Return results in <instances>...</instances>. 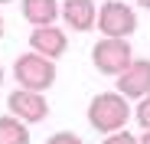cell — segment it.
I'll return each mask as SVG.
<instances>
[{
  "label": "cell",
  "instance_id": "cell-1",
  "mask_svg": "<svg viewBox=\"0 0 150 144\" xmlns=\"http://www.w3.org/2000/svg\"><path fill=\"white\" fill-rule=\"evenodd\" d=\"M131 118V98L114 88V92H101L88 102V125L98 131V134H114V131H124Z\"/></svg>",
  "mask_w": 150,
  "mask_h": 144
},
{
  "label": "cell",
  "instance_id": "cell-2",
  "mask_svg": "<svg viewBox=\"0 0 150 144\" xmlns=\"http://www.w3.org/2000/svg\"><path fill=\"white\" fill-rule=\"evenodd\" d=\"M13 79L20 88H30V92H46L49 85L56 82V59H46L39 53H23L13 62Z\"/></svg>",
  "mask_w": 150,
  "mask_h": 144
},
{
  "label": "cell",
  "instance_id": "cell-3",
  "mask_svg": "<svg viewBox=\"0 0 150 144\" xmlns=\"http://www.w3.org/2000/svg\"><path fill=\"white\" fill-rule=\"evenodd\" d=\"M134 62V49L127 39H114V36H101L91 49V66L101 72V76H121L124 69Z\"/></svg>",
  "mask_w": 150,
  "mask_h": 144
},
{
  "label": "cell",
  "instance_id": "cell-4",
  "mask_svg": "<svg viewBox=\"0 0 150 144\" xmlns=\"http://www.w3.org/2000/svg\"><path fill=\"white\" fill-rule=\"evenodd\" d=\"M95 30L101 36H114V39H127L137 30V13L134 7H127L124 0H105L98 7V23Z\"/></svg>",
  "mask_w": 150,
  "mask_h": 144
},
{
  "label": "cell",
  "instance_id": "cell-5",
  "mask_svg": "<svg viewBox=\"0 0 150 144\" xmlns=\"http://www.w3.org/2000/svg\"><path fill=\"white\" fill-rule=\"evenodd\" d=\"M7 108H10L13 118H20V121H26V125L46 121V115H49L46 95L42 92H30V88H20V85L7 95Z\"/></svg>",
  "mask_w": 150,
  "mask_h": 144
},
{
  "label": "cell",
  "instance_id": "cell-6",
  "mask_svg": "<svg viewBox=\"0 0 150 144\" xmlns=\"http://www.w3.org/2000/svg\"><path fill=\"white\" fill-rule=\"evenodd\" d=\"M114 82H117V92L124 98L140 102L144 95H150V59H134Z\"/></svg>",
  "mask_w": 150,
  "mask_h": 144
},
{
  "label": "cell",
  "instance_id": "cell-7",
  "mask_svg": "<svg viewBox=\"0 0 150 144\" xmlns=\"http://www.w3.org/2000/svg\"><path fill=\"white\" fill-rule=\"evenodd\" d=\"M30 49L39 53V56H46V59H59V56H65V49H69V36H65L62 26H33V33H30Z\"/></svg>",
  "mask_w": 150,
  "mask_h": 144
},
{
  "label": "cell",
  "instance_id": "cell-8",
  "mask_svg": "<svg viewBox=\"0 0 150 144\" xmlns=\"http://www.w3.org/2000/svg\"><path fill=\"white\" fill-rule=\"evenodd\" d=\"M62 20L75 33H88L98 23V7L95 0H62Z\"/></svg>",
  "mask_w": 150,
  "mask_h": 144
},
{
  "label": "cell",
  "instance_id": "cell-9",
  "mask_svg": "<svg viewBox=\"0 0 150 144\" xmlns=\"http://www.w3.org/2000/svg\"><path fill=\"white\" fill-rule=\"evenodd\" d=\"M23 20L33 26H52L56 16H62V4L59 0H20Z\"/></svg>",
  "mask_w": 150,
  "mask_h": 144
},
{
  "label": "cell",
  "instance_id": "cell-10",
  "mask_svg": "<svg viewBox=\"0 0 150 144\" xmlns=\"http://www.w3.org/2000/svg\"><path fill=\"white\" fill-rule=\"evenodd\" d=\"M0 144H30V125L13 115H0Z\"/></svg>",
  "mask_w": 150,
  "mask_h": 144
},
{
  "label": "cell",
  "instance_id": "cell-11",
  "mask_svg": "<svg viewBox=\"0 0 150 144\" xmlns=\"http://www.w3.org/2000/svg\"><path fill=\"white\" fill-rule=\"evenodd\" d=\"M134 118H137L140 131H150V95H144V98L137 102V108H134Z\"/></svg>",
  "mask_w": 150,
  "mask_h": 144
},
{
  "label": "cell",
  "instance_id": "cell-12",
  "mask_svg": "<svg viewBox=\"0 0 150 144\" xmlns=\"http://www.w3.org/2000/svg\"><path fill=\"white\" fill-rule=\"evenodd\" d=\"M46 144H85V141H82L79 134H72V131H56Z\"/></svg>",
  "mask_w": 150,
  "mask_h": 144
},
{
  "label": "cell",
  "instance_id": "cell-13",
  "mask_svg": "<svg viewBox=\"0 0 150 144\" xmlns=\"http://www.w3.org/2000/svg\"><path fill=\"white\" fill-rule=\"evenodd\" d=\"M101 144H140V141L134 134H127V131H114V134H105Z\"/></svg>",
  "mask_w": 150,
  "mask_h": 144
},
{
  "label": "cell",
  "instance_id": "cell-14",
  "mask_svg": "<svg viewBox=\"0 0 150 144\" xmlns=\"http://www.w3.org/2000/svg\"><path fill=\"white\" fill-rule=\"evenodd\" d=\"M137 141H140V144H150V131H144V134H140Z\"/></svg>",
  "mask_w": 150,
  "mask_h": 144
},
{
  "label": "cell",
  "instance_id": "cell-15",
  "mask_svg": "<svg viewBox=\"0 0 150 144\" xmlns=\"http://www.w3.org/2000/svg\"><path fill=\"white\" fill-rule=\"evenodd\" d=\"M137 4H140V7H147V10H150V0H137Z\"/></svg>",
  "mask_w": 150,
  "mask_h": 144
},
{
  "label": "cell",
  "instance_id": "cell-16",
  "mask_svg": "<svg viewBox=\"0 0 150 144\" xmlns=\"http://www.w3.org/2000/svg\"><path fill=\"white\" fill-rule=\"evenodd\" d=\"M0 36H4V16H0Z\"/></svg>",
  "mask_w": 150,
  "mask_h": 144
},
{
  "label": "cell",
  "instance_id": "cell-17",
  "mask_svg": "<svg viewBox=\"0 0 150 144\" xmlns=\"http://www.w3.org/2000/svg\"><path fill=\"white\" fill-rule=\"evenodd\" d=\"M0 85H4V66H0Z\"/></svg>",
  "mask_w": 150,
  "mask_h": 144
},
{
  "label": "cell",
  "instance_id": "cell-18",
  "mask_svg": "<svg viewBox=\"0 0 150 144\" xmlns=\"http://www.w3.org/2000/svg\"><path fill=\"white\" fill-rule=\"evenodd\" d=\"M0 4H10V0H0Z\"/></svg>",
  "mask_w": 150,
  "mask_h": 144
}]
</instances>
